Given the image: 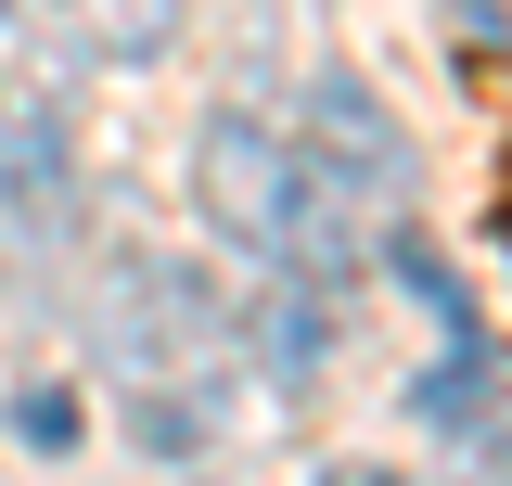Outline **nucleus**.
Masks as SVG:
<instances>
[{
	"instance_id": "f03ea898",
	"label": "nucleus",
	"mask_w": 512,
	"mask_h": 486,
	"mask_svg": "<svg viewBox=\"0 0 512 486\" xmlns=\"http://www.w3.org/2000/svg\"><path fill=\"white\" fill-rule=\"evenodd\" d=\"M308 116H320V180H333V192H397L410 154H397V116H384L372 90H346V77H333Z\"/></svg>"
},
{
	"instance_id": "423d86ee",
	"label": "nucleus",
	"mask_w": 512,
	"mask_h": 486,
	"mask_svg": "<svg viewBox=\"0 0 512 486\" xmlns=\"http://www.w3.org/2000/svg\"><path fill=\"white\" fill-rule=\"evenodd\" d=\"M269 359H282V384H308V359H320V320H308V307H269Z\"/></svg>"
},
{
	"instance_id": "20e7f679",
	"label": "nucleus",
	"mask_w": 512,
	"mask_h": 486,
	"mask_svg": "<svg viewBox=\"0 0 512 486\" xmlns=\"http://www.w3.org/2000/svg\"><path fill=\"white\" fill-rule=\"evenodd\" d=\"M64 26H77L103 64H154L167 39H180V0H64Z\"/></svg>"
},
{
	"instance_id": "f257e3e1",
	"label": "nucleus",
	"mask_w": 512,
	"mask_h": 486,
	"mask_svg": "<svg viewBox=\"0 0 512 486\" xmlns=\"http://www.w3.org/2000/svg\"><path fill=\"white\" fill-rule=\"evenodd\" d=\"M192 192H205V218H218L231 243H256V256H282V269H308V282L346 269L333 180H320L308 154H282L256 116H205V141H192Z\"/></svg>"
},
{
	"instance_id": "0eeeda50",
	"label": "nucleus",
	"mask_w": 512,
	"mask_h": 486,
	"mask_svg": "<svg viewBox=\"0 0 512 486\" xmlns=\"http://www.w3.org/2000/svg\"><path fill=\"white\" fill-rule=\"evenodd\" d=\"M500 243H512V180H500Z\"/></svg>"
},
{
	"instance_id": "7ed1b4c3",
	"label": "nucleus",
	"mask_w": 512,
	"mask_h": 486,
	"mask_svg": "<svg viewBox=\"0 0 512 486\" xmlns=\"http://www.w3.org/2000/svg\"><path fill=\"white\" fill-rule=\"evenodd\" d=\"M0 205L13 218H52L64 205V128L39 90H0Z\"/></svg>"
},
{
	"instance_id": "39448f33",
	"label": "nucleus",
	"mask_w": 512,
	"mask_h": 486,
	"mask_svg": "<svg viewBox=\"0 0 512 486\" xmlns=\"http://www.w3.org/2000/svg\"><path fill=\"white\" fill-rule=\"evenodd\" d=\"M461 410H487V346H474V333H461L436 359V384H423V423H461Z\"/></svg>"
}]
</instances>
